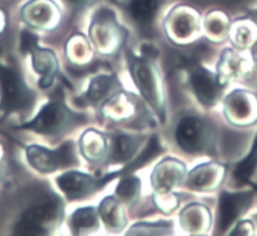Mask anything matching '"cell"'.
Segmentation results:
<instances>
[{
	"instance_id": "obj_1",
	"label": "cell",
	"mask_w": 257,
	"mask_h": 236,
	"mask_svg": "<svg viewBox=\"0 0 257 236\" xmlns=\"http://www.w3.org/2000/svg\"><path fill=\"white\" fill-rule=\"evenodd\" d=\"M125 56L128 71L140 95L159 116L162 123H164L167 119V106L159 71L154 63V57L152 54L138 56L128 48L125 51Z\"/></svg>"
},
{
	"instance_id": "obj_2",
	"label": "cell",
	"mask_w": 257,
	"mask_h": 236,
	"mask_svg": "<svg viewBox=\"0 0 257 236\" xmlns=\"http://www.w3.org/2000/svg\"><path fill=\"white\" fill-rule=\"evenodd\" d=\"M64 208L61 198L52 195L27 208L14 226L16 235H47L61 225Z\"/></svg>"
},
{
	"instance_id": "obj_3",
	"label": "cell",
	"mask_w": 257,
	"mask_h": 236,
	"mask_svg": "<svg viewBox=\"0 0 257 236\" xmlns=\"http://www.w3.org/2000/svg\"><path fill=\"white\" fill-rule=\"evenodd\" d=\"M87 121V116L75 113L62 101H51L46 104L33 120L23 124L22 129L33 130L48 136L63 135L73 130L76 126Z\"/></svg>"
},
{
	"instance_id": "obj_4",
	"label": "cell",
	"mask_w": 257,
	"mask_h": 236,
	"mask_svg": "<svg viewBox=\"0 0 257 236\" xmlns=\"http://www.w3.org/2000/svg\"><path fill=\"white\" fill-rule=\"evenodd\" d=\"M175 141L187 154L209 153L216 141V129L207 119L187 115L175 128Z\"/></svg>"
},
{
	"instance_id": "obj_5",
	"label": "cell",
	"mask_w": 257,
	"mask_h": 236,
	"mask_svg": "<svg viewBox=\"0 0 257 236\" xmlns=\"http://www.w3.org/2000/svg\"><path fill=\"white\" fill-rule=\"evenodd\" d=\"M26 153L29 165L36 171L46 175L80 165L72 140L66 141L57 149H48L34 144L27 146Z\"/></svg>"
},
{
	"instance_id": "obj_6",
	"label": "cell",
	"mask_w": 257,
	"mask_h": 236,
	"mask_svg": "<svg viewBox=\"0 0 257 236\" xmlns=\"http://www.w3.org/2000/svg\"><path fill=\"white\" fill-rule=\"evenodd\" d=\"M2 109L6 113L28 110L36 101V94L27 86L23 77L16 69L0 64Z\"/></svg>"
},
{
	"instance_id": "obj_7",
	"label": "cell",
	"mask_w": 257,
	"mask_h": 236,
	"mask_svg": "<svg viewBox=\"0 0 257 236\" xmlns=\"http://www.w3.org/2000/svg\"><path fill=\"white\" fill-rule=\"evenodd\" d=\"M116 177H121V170L101 178H95L78 171H68L57 177L56 183L68 201H81L102 190Z\"/></svg>"
},
{
	"instance_id": "obj_8",
	"label": "cell",
	"mask_w": 257,
	"mask_h": 236,
	"mask_svg": "<svg viewBox=\"0 0 257 236\" xmlns=\"http://www.w3.org/2000/svg\"><path fill=\"white\" fill-rule=\"evenodd\" d=\"M21 38V51L32 56V64L37 73L41 74L39 88L46 90L51 88L59 72V63L52 49L42 48L38 37L29 31H24Z\"/></svg>"
},
{
	"instance_id": "obj_9",
	"label": "cell",
	"mask_w": 257,
	"mask_h": 236,
	"mask_svg": "<svg viewBox=\"0 0 257 236\" xmlns=\"http://www.w3.org/2000/svg\"><path fill=\"white\" fill-rule=\"evenodd\" d=\"M90 36L97 49L102 53H111L123 43L126 31L117 23L111 9L101 8L93 17Z\"/></svg>"
},
{
	"instance_id": "obj_10",
	"label": "cell",
	"mask_w": 257,
	"mask_h": 236,
	"mask_svg": "<svg viewBox=\"0 0 257 236\" xmlns=\"http://www.w3.org/2000/svg\"><path fill=\"white\" fill-rule=\"evenodd\" d=\"M189 84L197 100L204 108H213L221 99L226 86L219 81L218 76L208 71L198 62L188 63Z\"/></svg>"
},
{
	"instance_id": "obj_11",
	"label": "cell",
	"mask_w": 257,
	"mask_h": 236,
	"mask_svg": "<svg viewBox=\"0 0 257 236\" xmlns=\"http://www.w3.org/2000/svg\"><path fill=\"white\" fill-rule=\"evenodd\" d=\"M253 201V191L227 192L222 191L217 211L216 233H224L249 208Z\"/></svg>"
},
{
	"instance_id": "obj_12",
	"label": "cell",
	"mask_w": 257,
	"mask_h": 236,
	"mask_svg": "<svg viewBox=\"0 0 257 236\" xmlns=\"http://www.w3.org/2000/svg\"><path fill=\"white\" fill-rule=\"evenodd\" d=\"M187 176L184 163L168 156L164 158L155 167L152 175V186L154 195H165L172 193L173 190L184 182Z\"/></svg>"
},
{
	"instance_id": "obj_13",
	"label": "cell",
	"mask_w": 257,
	"mask_h": 236,
	"mask_svg": "<svg viewBox=\"0 0 257 236\" xmlns=\"http://www.w3.org/2000/svg\"><path fill=\"white\" fill-rule=\"evenodd\" d=\"M224 115L233 125H248L256 120L257 103L249 94L234 90L224 100Z\"/></svg>"
},
{
	"instance_id": "obj_14",
	"label": "cell",
	"mask_w": 257,
	"mask_h": 236,
	"mask_svg": "<svg viewBox=\"0 0 257 236\" xmlns=\"http://www.w3.org/2000/svg\"><path fill=\"white\" fill-rule=\"evenodd\" d=\"M22 18L34 28H56L61 21V12L53 0H31L22 8Z\"/></svg>"
},
{
	"instance_id": "obj_15",
	"label": "cell",
	"mask_w": 257,
	"mask_h": 236,
	"mask_svg": "<svg viewBox=\"0 0 257 236\" xmlns=\"http://www.w3.org/2000/svg\"><path fill=\"white\" fill-rule=\"evenodd\" d=\"M223 166L214 162L202 163L193 168L184 178V186L188 190L197 191V192H207L213 191L221 185L224 177Z\"/></svg>"
},
{
	"instance_id": "obj_16",
	"label": "cell",
	"mask_w": 257,
	"mask_h": 236,
	"mask_svg": "<svg viewBox=\"0 0 257 236\" xmlns=\"http://www.w3.org/2000/svg\"><path fill=\"white\" fill-rule=\"evenodd\" d=\"M142 136L115 134L107 139V149L103 162L106 165H123L132 162L142 145Z\"/></svg>"
},
{
	"instance_id": "obj_17",
	"label": "cell",
	"mask_w": 257,
	"mask_h": 236,
	"mask_svg": "<svg viewBox=\"0 0 257 236\" xmlns=\"http://www.w3.org/2000/svg\"><path fill=\"white\" fill-rule=\"evenodd\" d=\"M168 34H174L177 38L188 39L199 32V16L196 11L187 6H178L170 11L165 19Z\"/></svg>"
},
{
	"instance_id": "obj_18",
	"label": "cell",
	"mask_w": 257,
	"mask_h": 236,
	"mask_svg": "<svg viewBox=\"0 0 257 236\" xmlns=\"http://www.w3.org/2000/svg\"><path fill=\"white\" fill-rule=\"evenodd\" d=\"M121 91L122 85L116 74H98L90 81L85 98L90 105L101 109Z\"/></svg>"
},
{
	"instance_id": "obj_19",
	"label": "cell",
	"mask_w": 257,
	"mask_h": 236,
	"mask_svg": "<svg viewBox=\"0 0 257 236\" xmlns=\"http://www.w3.org/2000/svg\"><path fill=\"white\" fill-rule=\"evenodd\" d=\"M180 226L189 233H203L211 226V211L203 205L192 203L180 212Z\"/></svg>"
},
{
	"instance_id": "obj_20",
	"label": "cell",
	"mask_w": 257,
	"mask_h": 236,
	"mask_svg": "<svg viewBox=\"0 0 257 236\" xmlns=\"http://www.w3.org/2000/svg\"><path fill=\"white\" fill-rule=\"evenodd\" d=\"M98 216L105 223L107 230L121 231L126 226L125 211L122 208V202L117 197L107 196L100 203Z\"/></svg>"
},
{
	"instance_id": "obj_21",
	"label": "cell",
	"mask_w": 257,
	"mask_h": 236,
	"mask_svg": "<svg viewBox=\"0 0 257 236\" xmlns=\"http://www.w3.org/2000/svg\"><path fill=\"white\" fill-rule=\"evenodd\" d=\"M164 0H128L127 12L140 27H150L157 18Z\"/></svg>"
},
{
	"instance_id": "obj_22",
	"label": "cell",
	"mask_w": 257,
	"mask_h": 236,
	"mask_svg": "<svg viewBox=\"0 0 257 236\" xmlns=\"http://www.w3.org/2000/svg\"><path fill=\"white\" fill-rule=\"evenodd\" d=\"M106 149H107V138H105V135L98 131L90 129L81 136V154L88 162L100 163L105 161Z\"/></svg>"
},
{
	"instance_id": "obj_23",
	"label": "cell",
	"mask_w": 257,
	"mask_h": 236,
	"mask_svg": "<svg viewBox=\"0 0 257 236\" xmlns=\"http://www.w3.org/2000/svg\"><path fill=\"white\" fill-rule=\"evenodd\" d=\"M68 226L73 235H86L100 228V216L97 208L92 206L80 207L72 212L68 220Z\"/></svg>"
},
{
	"instance_id": "obj_24",
	"label": "cell",
	"mask_w": 257,
	"mask_h": 236,
	"mask_svg": "<svg viewBox=\"0 0 257 236\" xmlns=\"http://www.w3.org/2000/svg\"><path fill=\"white\" fill-rule=\"evenodd\" d=\"M242 66H243V59L233 49L223 51L221 61L218 62V72H217L219 81L226 86L232 78L239 77L241 72L243 71Z\"/></svg>"
},
{
	"instance_id": "obj_25",
	"label": "cell",
	"mask_w": 257,
	"mask_h": 236,
	"mask_svg": "<svg viewBox=\"0 0 257 236\" xmlns=\"http://www.w3.org/2000/svg\"><path fill=\"white\" fill-rule=\"evenodd\" d=\"M142 181L137 176L127 175L122 177L115 191V196L125 203L126 206H133L140 197Z\"/></svg>"
},
{
	"instance_id": "obj_26",
	"label": "cell",
	"mask_w": 257,
	"mask_h": 236,
	"mask_svg": "<svg viewBox=\"0 0 257 236\" xmlns=\"http://www.w3.org/2000/svg\"><path fill=\"white\" fill-rule=\"evenodd\" d=\"M174 222L172 220H160L157 222H138L127 230V235H172Z\"/></svg>"
},
{
	"instance_id": "obj_27",
	"label": "cell",
	"mask_w": 257,
	"mask_h": 236,
	"mask_svg": "<svg viewBox=\"0 0 257 236\" xmlns=\"http://www.w3.org/2000/svg\"><path fill=\"white\" fill-rule=\"evenodd\" d=\"M257 168V135L254 138L252 148L249 153L247 154L246 158L242 160L238 165L236 166L233 172V177L239 182H247L253 175Z\"/></svg>"
},
{
	"instance_id": "obj_28",
	"label": "cell",
	"mask_w": 257,
	"mask_h": 236,
	"mask_svg": "<svg viewBox=\"0 0 257 236\" xmlns=\"http://www.w3.org/2000/svg\"><path fill=\"white\" fill-rule=\"evenodd\" d=\"M251 27L252 26H249L244 21H237L232 26V28H229L228 33L234 46L239 47V48H246L249 44L253 43L254 37Z\"/></svg>"
},
{
	"instance_id": "obj_29",
	"label": "cell",
	"mask_w": 257,
	"mask_h": 236,
	"mask_svg": "<svg viewBox=\"0 0 257 236\" xmlns=\"http://www.w3.org/2000/svg\"><path fill=\"white\" fill-rule=\"evenodd\" d=\"M204 24H206V29L208 34H211V37L224 38V36L229 31L228 18L222 12L216 11L208 13V16L206 17V21H204Z\"/></svg>"
},
{
	"instance_id": "obj_30",
	"label": "cell",
	"mask_w": 257,
	"mask_h": 236,
	"mask_svg": "<svg viewBox=\"0 0 257 236\" xmlns=\"http://www.w3.org/2000/svg\"><path fill=\"white\" fill-rule=\"evenodd\" d=\"M78 46L80 48H77V44H76L75 39L71 38L70 42H67V51H70L71 56H75L72 57L71 59L76 58L75 61H83V59L87 58V56H91V49L90 46H88V42L87 39L85 38L83 36H80V42H78Z\"/></svg>"
},
{
	"instance_id": "obj_31",
	"label": "cell",
	"mask_w": 257,
	"mask_h": 236,
	"mask_svg": "<svg viewBox=\"0 0 257 236\" xmlns=\"http://www.w3.org/2000/svg\"><path fill=\"white\" fill-rule=\"evenodd\" d=\"M154 202L157 207L164 213H172L179 205L178 196L173 192L165 195H154Z\"/></svg>"
},
{
	"instance_id": "obj_32",
	"label": "cell",
	"mask_w": 257,
	"mask_h": 236,
	"mask_svg": "<svg viewBox=\"0 0 257 236\" xmlns=\"http://www.w3.org/2000/svg\"><path fill=\"white\" fill-rule=\"evenodd\" d=\"M253 231V225L251 221H239L236 228L231 232V235H249Z\"/></svg>"
},
{
	"instance_id": "obj_33",
	"label": "cell",
	"mask_w": 257,
	"mask_h": 236,
	"mask_svg": "<svg viewBox=\"0 0 257 236\" xmlns=\"http://www.w3.org/2000/svg\"><path fill=\"white\" fill-rule=\"evenodd\" d=\"M64 2L75 9H82L91 3V0H64Z\"/></svg>"
},
{
	"instance_id": "obj_34",
	"label": "cell",
	"mask_w": 257,
	"mask_h": 236,
	"mask_svg": "<svg viewBox=\"0 0 257 236\" xmlns=\"http://www.w3.org/2000/svg\"><path fill=\"white\" fill-rule=\"evenodd\" d=\"M4 12L0 11V31L4 28V23H6V18H4Z\"/></svg>"
},
{
	"instance_id": "obj_35",
	"label": "cell",
	"mask_w": 257,
	"mask_h": 236,
	"mask_svg": "<svg viewBox=\"0 0 257 236\" xmlns=\"http://www.w3.org/2000/svg\"><path fill=\"white\" fill-rule=\"evenodd\" d=\"M251 16H252V18L254 19V21H257V9H254V11L251 12Z\"/></svg>"
}]
</instances>
